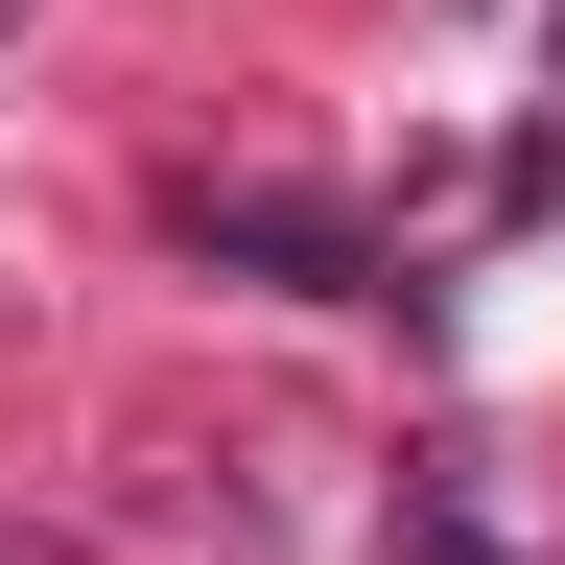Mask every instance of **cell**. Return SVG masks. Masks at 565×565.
Segmentation results:
<instances>
[{"label":"cell","instance_id":"obj_1","mask_svg":"<svg viewBox=\"0 0 565 565\" xmlns=\"http://www.w3.org/2000/svg\"><path fill=\"white\" fill-rule=\"evenodd\" d=\"M189 259H259V282H307V307H353V282H377V236H353V212H307V189H189Z\"/></svg>","mask_w":565,"mask_h":565}]
</instances>
